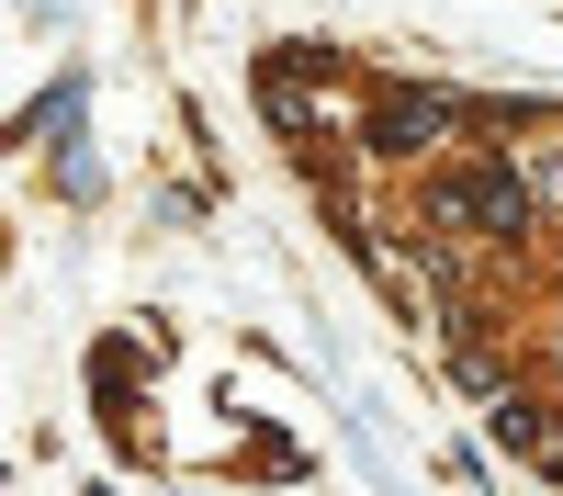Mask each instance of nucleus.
Segmentation results:
<instances>
[{
    "label": "nucleus",
    "mask_w": 563,
    "mask_h": 496,
    "mask_svg": "<svg viewBox=\"0 0 563 496\" xmlns=\"http://www.w3.org/2000/svg\"><path fill=\"white\" fill-rule=\"evenodd\" d=\"M429 225L440 238H485V249H519L530 238V192H519V158H462L429 180Z\"/></svg>",
    "instance_id": "obj_1"
},
{
    "label": "nucleus",
    "mask_w": 563,
    "mask_h": 496,
    "mask_svg": "<svg viewBox=\"0 0 563 496\" xmlns=\"http://www.w3.org/2000/svg\"><path fill=\"white\" fill-rule=\"evenodd\" d=\"M462 124H485L462 90H384V102L361 113V147L372 158H429V147H451Z\"/></svg>",
    "instance_id": "obj_2"
},
{
    "label": "nucleus",
    "mask_w": 563,
    "mask_h": 496,
    "mask_svg": "<svg viewBox=\"0 0 563 496\" xmlns=\"http://www.w3.org/2000/svg\"><path fill=\"white\" fill-rule=\"evenodd\" d=\"M519 192H530V214H563V147H530L519 158Z\"/></svg>",
    "instance_id": "obj_3"
}]
</instances>
